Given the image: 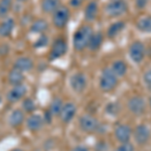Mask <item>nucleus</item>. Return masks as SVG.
Returning a JSON list of instances; mask_svg holds the SVG:
<instances>
[{"mask_svg":"<svg viewBox=\"0 0 151 151\" xmlns=\"http://www.w3.org/2000/svg\"><path fill=\"white\" fill-rule=\"evenodd\" d=\"M94 35V31L90 25L81 26L74 35L73 38V45L76 50H83L89 47L90 40Z\"/></svg>","mask_w":151,"mask_h":151,"instance_id":"1","label":"nucleus"},{"mask_svg":"<svg viewBox=\"0 0 151 151\" xmlns=\"http://www.w3.org/2000/svg\"><path fill=\"white\" fill-rule=\"evenodd\" d=\"M118 84V77L114 74L112 69H105L100 78V88L104 92H110L114 90Z\"/></svg>","mask_w":151,"mask_h":151,"instance_id":"2","label":"nucleus"},{"mask_svg":"<svg viewBox=\"0 0 151 151\" xmlns=\"http://www.w3.org/2000/svg\"><path fill=\"white\" fill-rule=\"evenodd\" d=\"M128 9L125 0H111L106 5V13L111 17H117L125 13Z\"/></svg>","mask_w":151,"mask_h":151,"instance_id":"3","label":"nucleus"},{"mask_svg":"<svg viewBox=\"0 0 151 151\" xmlns=\"http://www.w3.org/2000/svg\"><path fill=\"white\" fill-rule=\"evenodd\" d=\"M70 19V10L65 6H60L53 12L52 15V22L55 27L63 28L65 26Z\"/></svg>","mask_w":151,"mask_h":151,"instance_id":"4","label":"nucleus"},{"mask_svg":"<svg viewBox=\"0 0 151 151\" xmlns=\"http://www.w3.org/2000/svg\"><path fill=\"white\" fill-rule=\"evenodd\" d=\"M67 50H68V45H67V42L64 38H57L55 40L52 45V47L50 50V55H48V60H55L58 58H62L63 55L67 52Z\"/></svg>","mask_w":151,"mask_h":151,"instance_id":"5","label":"nucleus"},{"mask_svg":"<svg viewBox=\"0 0 151 151\" xmlns=\"http://www.w3.org/2000/svg\"><path fill=\"white\" fill-rule=\"evenodd\" d=\"M129 55H130L131 60H133L134 63H139L142 62V60L144 58L145 55V47L144 45L140 41H135L132 45H130V48H129Z\"/></svg>","mask_w":151,"mask_h":151,"instance_id":"6","label":"nucleus"},{"mask_svg":"<svg viewBox=\"0 0 151 151\" xmlns=\"http://www.w3.org/2000/svg\"><path fill=\"white\" fill-rule=\"evenodd\" d=\"M99 123L96 118L91 115H84L80 119V127L85 132H94L97 130Z\"/></svg>","mask_w":151,"mask_h":151,"instance_id":"7","label":"nucleus"},{"mask_svg":"<svg viewBox=\"0 0 151 151\" xmlns=\"http://www.w3.org/2000/svg\"><path fill=\"white\" fill-rule=\"evenodd\" d=\"M128 108L135 115H140L145 110V102L141 97H132L128 101Z\"/></svg>","mask_w":151,"mask_h":151,"instance_id":"8","label":"nucleus"},{"mask_svg":"<svg viewBox=\"0 0 151 151\" xmlns=\"http://www.w3.org/2000/svg\"><path fill=\"white\" fill-rule=\"evenodd\" d=\"M26 94V88L24 85L20 84L17 86H13V88L8 92L7 94V100L10 103H15V102L19 101L22 99Z\"/></svg>","mask_w":151,"mask_h":151,"instance_id":"9","label":"nucleus"},{"mask_svg":"<svg viewBox=\"0 0 151 151\" xmlns=\"http://www.w3.org/2000/svg\"><path fill=\"white\" fill-rule=\"evenodd\" d=\"M76 112H77V107L75 104L73 103H67L63 106L62 111L60 113V120L65 123H69L73 120V118L76 115Z\"/></svg>","mask_w":151,"mask_h":151,"instance_id":"10","label":"nucleus"},{"mask_svg":"<svg viewBox=\"0 0 151 151\" xmlns=\"http://www.w3.org/2000/svg\"><path fill=\"white\" fill-rule=\"evenodd\" d=\"M132 135V130L127 125H118L115 129V137L121 143L129 142Z\"/></svg>","mask_w":151,"mask_h":151,"instance_id":"11","label":"nucleus"},{"mask_svg":"<svg viewBox=\"0 0 151 151\" xmlns=\"http://www.w3.org/2000/svg\"><path fill=\"white\" fill-rule=\"evenodd\" d=\"M70 86L77 93H81L87 86V79L81 73H78L70 78Z\"/></svg>","mask_w":151,"mask_h":151,"instance_id":"12","label":"nucleus"},{"mask_svg":"<svg viewBox=\"0 0 151 151\" xmlns=\"http://www.w3.org/2000/svg\"><path fill=\"white\" fill-rule=\"evenodd\" d=\"M150 136V130L147 126L145 125H139L137 126L134 131V138L138 144H145L149 139Z\"/></svg>","mask_w":151,"mask_h":151,"instance_id":"13","label":"nucleus"},{"mask_svg":"<svg viewBox=\"0 0 151 151\" xmlns=\"http://www.w3.org/2000/svg\"><path fill=\"white\" fill-rule=\"evenodd\" d=\"M15 26V22L12 18L4 19L1 23H0V36L1 37H7L12 33Z\"/></svg>","mask_w":151,"mask_h":151,"instance_id":"14","label":"nucleus"},{"mask_svg":"<svg viewBox=\"0 0 151 151\" xmlns=\"http://www.w3.org/2000/svg\"><path fill=\"white\" fill-rule=\"evenodd\" d=\"M23 80H24V76L22 70L13 67V69L8 74V82L10 83L12 86H17V85L22 84Z\"/></svg>","mask_w":151,"mask_h":151,"instance_id":"15","label":"nucleus"},{"mask_svg":"<svg viewBox=\"0 0 151 151\" xmlns=\"http://www.w3.org/2000/svg\"><path fill=\"white\" fill-rule=\"evenodd\" d=\"M14 68L22 70V72H28L33 68V62L30 58L27 57H21L16 60L14 63Z\"/></svg>","mask_w":151,"mask_h":151,"instance_id":"16","label":"nucleus"},{"mask_svg":"<svg viewBox=\"0 0 151 151\" xmlns=\"http://www.w3.org/2000/svg\"><path fill=\"white\" fill-rule=\"evenodd\" d=\"M98 3L96 1H92L85 8V18L88 21H93L98 15Z\"/></svg>","mask_w":151,"mask_h":151,"instance_id":"17","label":"nucleus"},{"mask_svg":"<svg viewBox=\"0 0 151 151\" xmlns=\"http://www.w3.org/2000/svg\"><path fill=\"white\" fill-rule=\"evenodd\" d=\"M43 124V120L40 115H31L26 121L27 128L31 131H37L41 128Z\"/></svg>","mask_w":151,"mask_h":151,"instance_id":"18","label":"nucleus"},{"mask_svg":"<svg viewBox=\"0 0 151 151\" xmlns=\"http://www.w3.org/2000/svg\"><path fill=\"white\" fill-rule=\"evenodd\" d=\"M48 28V23L45 19H36L33 21V23L30 25V32L33 33H41L43 35L45 31H47Z\"/></svg>","mask_w":151,"mask_h":151,"instance_id":"19","label":"nucleus"},{"mask_svg":"<svg viewBox=\"0 0 151 151\" xmlns=\"http://www.w3.org/2000/svg\"><path fill=\"white\" fill-rule=\"evenodd\" d=\"M60 7V0H42L41 9L45 13H53Z\"/></svg>","mask_w":151,"mask_h":151,"instance_id":"20","label":"nucleus"},{"mask_svg":"<svg viewBox=\"0 0 151 151\" xmlns=\"http://www.w3.org/2000/svg\"><path fill=\"white\" fill-rule=\"evenodd\" d=\"M24 120V114L21 110H14L9 117V124L12 127H18Z\"/></svg>","mask_w":151,"mask_h":151,"instance_id":"21","label":"nucleus"},{"mask_svg":"<svg viewBox=\"0 0 151 151\" xmlns=\"http://www.w3.org/2000/svg\"><path fill=\"white\" fill-rule=\"evenodd\" d=\"M136 26L142 32H151V16H144L138 19Z\"/></svg>","mask_w":151,"mask_h":151,"instance_id":"22","label":"nucleus"},{"mask_svg":"<svg viewBox=\"0 0 151 151\" xmlns=\"http://www.w3.org/2000/svg\"><path fill=\"white\" fill-rule=\"evenodd\" d=\"M111 69L117 77H123L127 72V65L123 60H116L113 63Z\"/></svg>","mask_w":151,"mask_h":151,"instance_id":"23","label":"nucleus"},{"mask_svg":"<svg viewBox=\"0 0 151 151\" xmlns=\"http://www.w3.org/2000/svg\"><path fill=\"white\" fill-rule=\"evenodd\" d=\"M102 42H103V35L101 32H95L93 36H92L91 40L89 43V47L92 50H97L101 47Z\"/></svg>","mask_w":151,"mask_h":151,"instance_id":"24","label":"nucleus"},{"mask_svg":"<svg viewBox=\"0 0 151 151\" xmlns=\"http://www.w3.org/2000/svg\"><path fill=\"white\" fill-rule=\"evenodd\" d=\"M125 27V23L123 21H117L113 23L108 29V36L109 37H115L123 30Z\"/></svg>","mask_w":151,"mask_h":151,"instance_id":"25","label":"nucleus"},{"mask_svg":"<svg viewBox=\"0 0 151 151\" xmlns=\"http://www.w3.org/2000/svg\"><path fill=\"white\" fill-rule=\"evenodd\" d=\"M63 106H64V105H63V102H62V100H60V99L52 100V104H50V112L52 113V116L60 115Z\"/></svg>","mask_w":151,"mask_h":151,"instance_id":"26","label":"nucleus"},{"mask_svg":"<svg viewBox=\"0 0 151 151\" xmlns=\"http://www.w3.org/2000/svg\"><path fill=\"white\" fill-rule=\"evenodd\" d=\"M12 5V0H0V17H5Z\"/></svg>","mask_w":151,"mask_h":151,"instance_id":"27","label":"nucleus"},{"mask_svg":"<svg viewBox=\"0 0 151 151\" xmlns=\"http://www.w3.org/2000/svg\"><path fill=\"white\" fill-rule=\"evenodd\" d=\"M22 107H23V110L28 112V113H31V112H33L35 110V102L32 101V99H30V98L23 100Z\"/></svg>","mask_w":151,"mask_h":151,"instance_id":"28","label":"nucleus"},{"mask_svg":"<svg viewBox=\"0 0 151 151\" xmlns=\"http://www.w3.org/2000/svg\"><path fill=\"white\" fill-rule=\"evenodd\" d=\"M47 42H48L47 36L45 35H41L40 37H38V40L33 43V47L35 48H40V47H45V45H47Z\"/></svg>","mask_w":151,"mask_h":151,"instance_id":"29","label":"nucleus"},{"mask_svg":"<svg viewBox=\"0 0 151 151\" xmlns=\"http://www.w3.org/2000/svg\"><path fill=\"white\" fill-rule=\"evenodd\" d=\"M115 151H134V146L129 142L122 143V145H120Z\"/></svg>","mask_w":151,"mask_h":151,"instance_id":"30","label":"nucleus"},{"mask_svg":"<svg viewBox=\"0 0 151 151\" xmlns=\"http://www.w3.org/2000/svg\"><path fill=\"white\" fill-rule=\"evenodd\" d=\"M144 82L149 89H151V70H147L144 74Z\"/></svg>","mask_w":151,"mask_h":151,"instance_id":"31","label":"nucleus"},{"mask_svg":"<svg viewBox=\"0 0 151 151\" xmlns=\"http://www.w3.org/2000/svg\"><path fill=\"white\" fill-rule=\"evenodd\" d=\"M148 1L149 0H136V5H137L138 8H144L147 5Z\"/></svg>","mask_w":151,"mask_h":151,"instance_id":"32","label":"nucleus"},{"mask_svg":"<svg viewBox=\"0 0 151 151\" xmlns=\"http://www.w3.org/2000/svg\"><path fill=\"white\" fill-rule=\"evenodd\" d=\"M8 50H9V47L7 45H2L0 47V55H5L8 53Z\"/></svg>","mask_w":151,"mask_h":151,"instance_id":"33","label":"nucleus"},{"mask_svg":"<svg viewBox=\"0 0 151 151\" xmlns=\"http://www.w3.org/2000/svg\"><path fill=\"white\" fill-rule=\"evenodd\" d=\"M52 118V113L50 112V110L45 111V121H47V123H50Z\"/></svg>","mask_w":151,"mask_h":151,"instance_id":"34","label":"nucleus"},{"mask_svg":"<svg viewBox=\"0 0 151 151\" xmlns=\"http://www.w3.org/2000/svg\"><path fill=\"white\" fill-rule=\"evenodd\" d=\"M83 0H70V4L73 7H79L82 4Z\"/></svg>","mask_w":151,"mask_h":151,"instance_id":"35","label":"nucleus"},{"mask_svg":"<svg viewBox=\"0 0 151 151\" xmlns=\"http://www.w3.org/2000/svg\"><path fill=\"white\" fill-rule=\"evenodd\" d=\"M73 151H89V149L86 147H84V146H77V147H75Z\"/></svg>","mask_w":151,"mask_h":151,"instance_id":"36","label":"nucleus"},{"mask_svg":"<svg viewBox=\"0 0 151 151\" xmlns=\"http://www.w3.org/2000/svg\"><path fill=\"white\" fill-rule=\"evenodd\" d=\"M11 151H22V150H19V149H13V150H11Z\"/></svg>","mask_w":151,"mask_h":151,"instance_id":"37","label":"nucleus"},{"mask_svg":"<svg viewBox=\"0 0 151 151\" xmlns=\"http://www.w3.org/2000/svg\"><path fill=\"white\" fill-rule=\"evenodd\" d=\"M18 1H26V0H18Z\"/></svg>","mask_w":151,"mask_h":151,"instance_id":"38","label":"nucleus"}]
</instances>
